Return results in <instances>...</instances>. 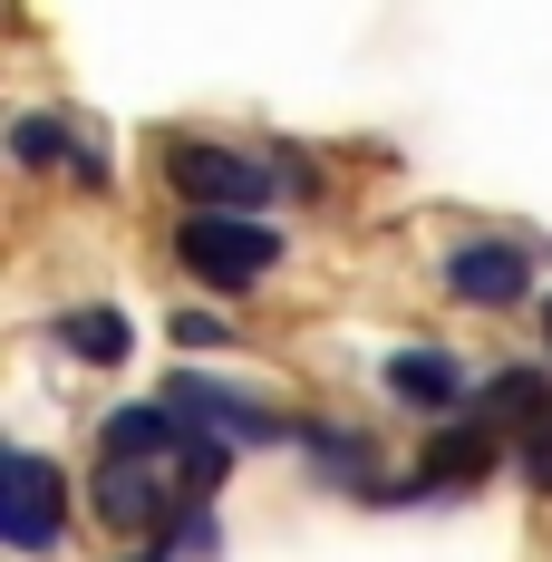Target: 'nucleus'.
<instances>
[{
	"label": "nucleus",
	"mask_w": 552,
	"mask_h": 562,
	"mask_svg": "<svg viewBox=\"0 0 552 562\" xmlns=\"http://www.w3.org/2000/svg\"><path fill=\"white\" fill-rule=\"evenodd\" d=\"M543 339H552V291H543Z\"/></svg>",
	"instance_id": "obj_14"
},
{
	"label": "nucleus",
	"mask_w": 552,
	"mask_h": 562,
	"mask_svg": "<svg viewBox=\"0 0 552 562\" xmlns=\"http://www.w3.org/2000/svg\"><path fill=\"white\" fill-rule=\"evenodd\" d=\"M174 407L194 417V427H214V437H233V447H272L281 427H272V407H252V397H233V389H214V379H174Z\"/></svg>",
	"instance_id": "obj_6"
},
{
	"label": "nucleus",
	"mask_w": 552,
	"mask_h": 562,
	"mask_svg": "<svg viewBox=\"0 0 552 562\" xmlns=\"http://www.w3.org/2000/svg\"><path fill=\"white\" fill-rule=\"evenodd\" d=\"M10 146H20V166H58V156H78V146L58 136V116H20V136H10Z\"/></svg>",
	"instance_id": "obj_12"
},
{
	"label": "nucleus",
	"mask_w": 552,
	"mask_h": 562,
	"mask_svg": "<svg viewBox=\"0 0 552 562\" xmlns=\"http://www.w3.org/2000/svg\"><path fill=\"white\" fill-rule=\"evenodd\" d=\"M523 465H533V475H543V485H552V407H543V417H533V427H523Z\"/></svg>",
	"instance_id": "obj_13"
},
{
	"label": "nucleus",
	"mask_w": 552,
	"mask_h": 562,
	"mask_svg": "<svg viewBox=\"0 0 552 562\" xmlns=\"http://www.w3.org/2000/svg\"><path fill=\"white\" fill-rule=\"evenodd\" d=\"M174 252H184V272L223 281V291H243V281H262L281 262V233L262 224V214H184V233H174Z\"/></svg>",
	"instance_id": "obj_1"
},
{
	"label": "nucleus",
	"mask_w": 552,
	"mask_h": 562,
	"mask_svg": "<svg viewBox=\"0 0 552 562\" xmlns=\"http://www.w3.org/2000/svg\"><path fill=\"white\" fill-rule=\"evenodd\" d=\"M523 281H533V262H523L514 243H455V262H446V291L475 301V311H514Z\"/></svg>",
	"instance_id": "obj_5"
},
{
	"label": "nucleus",
	"mask_w": 552,
	"mask_h": 562,
	"mask_svg": "<svg viewBox=\"0 0 552 562\" xmlns=\"http://www.w3.org/2000/svg\"><path fill=\"white\" fill-rule=\"evenodd\" d=\"M485 465H495V417L475 407L465 427H446L437 447H427V465H417V485H407V495H446V485H475Z\"/></svg>",
	"instance_id": "obj_7"
},
{
	"label": "nucleus",
	"mask_w": 552,
	"mask_h": 562,
	"mask_svg": "<svg viewBox=\"0 0 552 562\" xmlns=\"http://www.w3.org/2000/svg\"><path fill=\"white\" fill-rule=\"evenodd\" d=\"M136 562H166V553H136Z\"/></svg>",
	"instance_id": "obj_15"
},
{
	"label": "nucleus",
	"mask_w": 552,
	"mask_h": 562,
	"mask_svg": "<svg viewBox=\"0 0 552 562\" xmlns=\"http://www.w3.org/2000/svg\"><path fill=\"white\" fill-rule=\"evenodd\" d=\"M387 397L446 417V407H465V369H455L446 349H397V359H387Z\"/></svg>",
	"instance_id": "obj_8"
},
{
	"label": "nucleus",
	"mask_w": 552,
	"mask_h": 562,
	"mask_svg": "<svg viewBox=\"0 0 552 562\" xmlns=\"http://www.w3.org/2000/svg\"><path fill=\"white\" fill-rule=\"evenodd\" d=\"M475 407H485L495 427H533V417L552 407V389H543V369H504V379H485V389H475Z\"/></svg>",
	"instance_id": "obj_9"
},
{
	"label": "nucleus",
	"mask_w": 552,
	"mask_h": 562,
	"mask_svg": "<svg viewBox=\"0 0 552 562\" xmlns=\"http://www.w3.org/2000/svg\"><path fill=\"white\" fill-rule=\"evenodd\" d=\"M58 339H68L88 369H116V359H126V321H116V311H68V321H58Z\"/></svg>",
	"instance_id": "obj_10"
},
{
	"label": "nucleus",
	"mask_w": 552,
	"mask_h": 562,
	"mask_svg": "<svg viewBox=\"0 0 552 562\" xmlns=\"http://www.w3.org/2000/svg\"><path fill=\"white\" fill-rule=\"evenodd\" d=\"M58 514H68V485H58L49 456H10V495H0V533H10V553H49L58 543Z\"/></svg>",
	"instance_id": "obj_4"
},
{
	"label": "nucleus",
	"mask_w": 552,
	"mask_h": 562,
	"mask_svg": "<svg viewBox=\"0 0 552 562\" xmlns=\"http://www.w3.org/2000/svg\"><path fill=\"white\" fill-rule=\"evenodd\" d=\"M301 447L320 456L339 485H369V456H359V437H349V427H301Z\"/></svg>",
	"instance_id": "obj_11"
},
{
	"label": "nucleus",
	"mask_w": 552,
	"mask_h": 562,
	"mask_svg": "<svg viewBox=\"0 0 552 562\" xmlns=\"http://www.w3.org/2000/svg\"><path fill=\"white\" fill-rule=\"evenodd\" d=\"M166 175H174V194L204 204V214H252V204H272V175L252 166V156H233V146H174Z\"/></svg>",
	"instance_id": "obj_2"
},
{
	"label": "nucleus",
	"mask_w": 552,
	"mask_h": 562,
	"mask_svg": "<svg viewBox=\"0 0 552 562\" xmlns=\"http://www.w3.org/2000/svg\"><path fill=\"white\" fill-rule=\"evenodd\" d=\"M166 465H174V456H108V465H98V514H108L116 533H146V524L194 514V505H174L184 475H166Z\"/></svg>",
	"instance_id": "obj_3"
}]
</instances>
